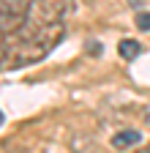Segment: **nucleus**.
Here are the masks:
<instances>
[{
  "label": "nucleus",
  "mask_w": 150,
  "mask_h": 153,
  "mask_svg": "<svg viewBox=\"0 0 150 153\" xmlns=\"http://www.w3.org/2000/svg\"><path fill=\"white\" fill-rule=\"evenodd\" d=\"M74 0H30L22 27L8 36L6 68H22L44 60L66 36Z\"/></svg>",
  "instance_id": "f257e3e1"
},
{
  "label": "nucleus",
  "mask_w": 150,
  "mask_h": 153,
  "mask_svg": "<svg viewBox=\"0 0 150 153\" xmlns=\"http://www.w3.org/2000/svg\"><path fill=\"white\" fill-rule=\"evenodd\" d=\"M27 0H0V33L11 36L22 27L27 16Z\"/></svg>",
  "instance_id": "f03ea898"
},
{
  "label": "nucleus",
  "mask_w": 150,
  "mask_h": 153,
  "mask_svg": "<svg viewBox=\"0 0 150 153\" xmlns=\"http://www.w3.org/2000/svg\"><path fill=\"white\" fill-rule=\"evenodd\" d=\"M137 142H139V131H134V128H126V131H117L115 137H112V145H115L117 150H126V148L137 145Z\"/></svg>",
  "instance_id": "7ed1b4c3"
},
{
  "label": "nucleus",
  "mask_w": 150,
  "mask_h": 153,
  "mask_svg": "<svg viewBox=\"0 0 150 153\" xmlns=\"http://www.w3.org/2000/svg\"><path fill=\"white\" fill-rule=\"evenodd\" d=\"M117 52H120L123 60H134V57L142 52V47H139V41H134V38H123V41L117 44Z\"/></svg>",
  "instance_id": "20e7f679"
},
{
  "label": "nucleus",
  "mask_w": 150,
  "mask_h": 153,
  "mask_svg": "<svg viewBox=\"0 0 150 153\" xmlns=\"http://www.w3.org/2000/svg\"><path fill=\"white\" fill-rule=\"evenodd\" d=\"M134 25H137L139 30H150V11H139L137 19H134Z\"/></svg>",
  "instance_id": "39448f33"
},
{
  "label": "nucleus",
  "mask_w": 150,
  "mask_h": 153,
  "mask_svg": "<svg viewBox=\"0 0 150 153\" xmlns=\"http://www.w3.org/2000/svg\"><path fill=\"white\" fill-rule=\"evenodd\" d=\"M6 57H8V36L0 33V68H6Z\"/></svg>",
  "instance_id": "423d86ee"
},
{
  "label": "nucleus",
  "mask_w": 150,
  "mask_h": 153,
  "mask_svg": "<svg viewBox=\"0 0 150 153\" xmlns=\"http://www.w3.org/2000/svg\"><path fill=\"white\" fill-rule=\"evenodd\" d=\"M137 153H150V142H147V145H145V148H139V150H137Z\"/></svg>",
  "instance_id": "0eeeda50"
},
{
  "label": "nucleus",
  "mask_w": 150,
  "mask_h": 153,
  "mask_svg": "<svg viewBox=\"0 0 150 153\" xmlns=\"http://www.w3.org/2000/svg\"><path fill=\"white\" fill-rule=\"evenodd\" d=\"M3 120H6V115H3V112H0V126H3Z\"/></svg>",
  "instance_id": "6e6552de"
}]
</instances>
